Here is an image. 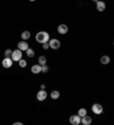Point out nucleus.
<instances>
[{
  "label": "nucleus",
  "mask_w": 114,
  "mask_h": 125,
  "mask_svg": "<svg viewBox=\"0 0 114 125\" xmlns=\"http://www.w3.org/2000/svg\"><path fill=\"white\" fill-rule=\"evenodd\" d=\"M14 125H22V123H19V122H16V123H14Z\"/></svg>",
  "instance_id": "nucleus-24"
},
{
  "label": "nucleus",
  "mask_w": 114,
  "mask_h": 125,
  "mask_svg": "<svg viewBox=\"0 0 114 125\" xmlns=\"http://www.w3.org/2000/svg\"><path fill=\"white\" fill-rule=\"evenodd\" d=\"M91 122H92V119H91L90 116H88V115H86V116H83V117H81V123L83 125H90Z\"/></svg>",
  "instance_id": "nucleus-12"
},
{
  "label": "nucleus",
  "mask_w": 114,
  "mask_h": 125,
  "mask_svg": "<svg viewBox=\"0 0 114 125\" xmlns=\"http://www.w3.org/2000/svg\"><path fill=\"white\" fill-rule=\"evenodd\" d=\"M22 51L21 49H15V51H13V54H11V60L14 61V62H18L21 59H22Z\"/></svg>",
  "instance_id": "nucleus-2"
},
{
  "label": "nucleus",
  "mask_w": 114,
  "mask_h": 125,
  "mask_svg": "<svg viewBox=\"0 0 114 125\" xmlns=\"http://www.w3.org/2000/svg\"><path fill=\"white\" fill-rule=\"evenodd\" d=\"M113 45H114V42H113Z\"/></svg>",
  "instance_id": "nucleus-27"
},
{
  "label": "nucleus",
  "mask_w": 114,
  "mask_h": 125,
  "mask_svg": "<svg viewBox=\"0 0 114 125\" xmlns=\"http://www.w3.org/2000/svg\"><path fill=\"white\" fill-rule=\"evenodd\" d=\"M30 1H31V2H33V1H35V0H30Z\"/></svg>",
  "instance_id": "nucleus-26"
},
{
  "label": "nucleus",
  "mask_w": 114,
  "mask_h": 125,
  "mask_svg": "<svg viewBox=\"0 0 114 125\" xmlns=\"http://www.w3.org/2000/svg\"><path fill=\"white\" fill-rule=\"evenodd\" d=\"M70 123L72 125H79L81 123V117H80L79 115H72L70 117Z\"/></svg>",
  "instance_id": "nucleus-7"
},
{
  "label": "nucleus",
  "mask_w": 114,
  "mask_h": 125,
  "mask_svg": "<svg viewBox=\"0 0 114 125\" xmlns=\"http://www.w3.org/2000/svg\"><path fill=\"white\" fill-rule=\"evenodd\" d=\"M49 47L53 49H58L61 47V42L57 39H49Z\"/></svg>",
  "instance_id": "nucleus-4"
},
{
  "label": "nucleus",
  "mask_w": 114,
  "mask_h": 125,
  "mask_svg": "<svg viewBox=\"0 0 114 125\" xmlns=\"http://www.w3.org/2000/svg\"><path fill=\"white\" fill-rule=\"evenodd\" d=\"M92 1H94V2H97V1H98V0H92Z\"/></svg>",
  "instance_id": "nucleus-25"
},
{
  "label": "nucleus",
  "mask_w": 114,
  "mask_h": 125,
  "mask_svg": "<svg viewBox=\"0 0 114 125\" xmlns=\"http://www.w3.org/2000/svg\"><path fill=\"white\" fill-rule=\"evenodd\" d=\"M11 54H13L11 49H6L5 51V57H11Z\"/></svg>",
  "instance_id": "nucleus-20"
},
{
  "label": "nucleus",
  "mask_w": 114,
  "mask_h": 125,
  "mask_svg": "<svg viewBox=\"0 0 114 125\" xmlns=\"http://www.w3.org/2000/svg\"><path fill=\"white\" fill-rule=\"evenodd\" d=\"M78 115H79L80 117H83L87 115V109L86 108H81V109L78 110Z\"/></svg>",
  "instance_id": "nucleus-17"
},
{
  "label": "nucleus",
  "mask_w": 114,
  "mask_h": 125,
  "mask_svg": "<svg viewBox=\"0 0 114 125\" xmlns=\"http://www.w3.org/2000/svg\"><path fill=\"white\" fill-rule=\"evenodd\" d=\"M45 88H46V85H45V84H42V85H41V90H45Z\"/></svg>",
  "instance_id": "nucleus-23"
},
{
  "label": "nucleus",
  "mask_w": 114,
  "mask_h": 125,
  "mask_svg": "<svg viewBox=\"0 0 114 125\" xmlns=\"http://www.w3.org/2000/svg\"><path fill=\"white\" fill-rule=\"evenodd\" d=\"M57 31H58L59 34H66L68 31V27L66 24H59L58 28H57Z\"/></svg>",
  "instance_id": "nucleus-8"
},
{
  "label": "nucleus",
  "mask_w": 114,
  "mask_h": 125,
  "mask_svg": "<svg viewBox=\"0 0 114 125\" xmlns=\"http://www.w3.org/2000/svg\"><path fill=\"white\" fill-rule=\"evenodd\" d=\"M42 47H43V49H48V48H49V42H43V44H42Z\"/></svg>",
  "instance_id": "nucleus-22"
},
{
  "label": "nucleus",
  "mask_w": 114,
  "mask_h": 125,
  "mask_svg": "<svg viewBox=\"0 0 114 125\" xmlns=\"http://www.w3.org/2000/svg\"><path fill=\"white\" fill-rule=\"evenodd\" d=\"M21 37H22L23 40H25V42H26L27 39H30L31 32H30V31H24V32H22V36H21Z\"/></svg>",
  "instance_id": "nucleus-16"
},
{
  "label": "nucleus",
  "mask_w": 114,
  "mask_h": 125,
  "mask_svg": "<svg viewBox=\"0 0 114 125\" xmlns=\"http://www.w3.org/2000/svg\"><path fill=\"white\" fill-rule=\"evenodd\" d=\"M61 96V93H59V91H51V93H50V98L53 99V100H57V99Z\"/></svg>",
  "instance_id": "nucleus-14"
},
{
  "label": "nucleus",
  "mask_w": 114,
  "mask_h": 125,
  "mask_svg": "<svg viewBox=\"0 0 114 125\" xmlns=\"http://www.w3.org/2000/svg\"><path fill=\"white\" fill-rule=\"evenodd\" d=\"M38 63H39L40 65H45L46 63H47V57H46L45 55H41V56H39Z\"/></svg>",
  "instance_id": "nucleus-15"
},
{
  "label": "nucleus",
  "mask_w": 114,
  "mask_h": 125,
  "mask_svg": "<svg viewBox=\"0 0 114 125\" xmlns=\"http://www.w3.org/2000/svg\"><path fill=\"white\" fill-rule=\"evenodd\" d=\"M105 8H106V5H105V2H104V1L98 0V1L96 2V9H97L98 11H104V10H105Z\"/></svg>",
  "instance_id": "nucleus-9"
},
{
  "label": "nucleus",
  "mask_w": 114,
  "mask_h": 125,
  "mask_svg": "<svg viewBox=\"0 0 114 125\" xmlns=\"http://www.w3.org/2000/svg\"><path fill=\"white\" fill-rule=\"evenodd\" d=\"M31 71H32V73H34V75H38V73H40L41 72V65L39 64H34L31 67Z\"/></svg>",
  "instance_id": "nucleus-11"
},
{
  "label": "nucleus",
  "mask_w": 114,
  "mask_h": 125,
  "mask_svg": "<svg viewBox=\"0 0 114 125\" xmlns=\"http://www.w3.org/2000/svg\"><path fill=\"white\" fill-rule=\"evenodd\" d=\"M18 64H19V67H21V68H25V67H26V64H27V62L25 60L21 59V60L18 61Z\"/></svg>",
  "instance_id": "nucleus-19"
},
{
  "label": "nucleus",
  "mask_w": 114,
  "mask_h": 125,
  "mask_svg": "<svg viewBox=\"0 0 114 125\" xmlns=\"http://www.w3.org/2000/svg\"><path fill=\"white\" fill-rule=\"evenodd\" d=\"M91 110H92V113L96 114V115H100V114H103V111H104L103 106L102 104H99V103H95V104H92Z\"/></svg>",
  "instance_id": "nucleus-3"
},
{
  "label": "nucleus",
  "mask_w": 114,
  "mask_h": 125,
  "mask_svg": "<svg viewBox=\"0 0 114 125\" xmlns=\"http://www.w3.org/2000/svg\"><path fill=\"white\" fill-rule=\"evenodd\" d=\"M48 70H49V68H48V65H47V64L41 65V72L46 73V72H48Z\"/></svg>",
  "instance_id": "nucleus-21"
},
{
  "label": "nucleus",
  "mask_w": 114,
  "mask_h": 125,
  "mask_svg": "<svg viewBox=\"0 0 114 125\" xmlns=\"http://www.w3.org/2000/svg\"><path fill=\"white\" fill-rule=\"evenodd\" d=\"M13 63H14V61L11 60V57H5L4 60H2V62H1V64H2V67L6 69L10 68L11 65H13Z\"/></svg>",
  "instance_id": "nucleus-6"
},
{
  "label": "nucleus",
  "mask_w": 114,
  "mask_h": 125,
  "mask_svg": "<svg viewBox=\"0 0 114 125\" xmlns=\"http://www.w3.org/2000/svg\"><path fill=\"white\" fill-rule=\"evenodd\" d=\"M26 55L29 57H33L34 56V51L32 48H27L26 49Z\"/></svg>",
  "instance_id": "nucleus-18"
},
{
  "label": "nucleus",
  "mask_w": 114,
  "mask_h": 125,
  "mask_svg": "<svg viewBox=\"0 0 114 125\" xmlns=\"http://www.w3.org/2000/svg\"><path fill=\"white\" fill-rule=\"evenodd\" d=\"M17 48L18 49H21V51H25L26 52V49L29 48V44H27L25 40H23V42H19L18 44H17Z\"/></svg>",
  "instance_id": "nucleus-10"
},
{
  "label": "nucleus",
  "mask_w": 114,
  "mask_h": 125,
  "mask_svg": "<svg viewBox=\"0 0 114 125\" xmlns=\"http://www.w3.org/2000/svg\"><path fill=\"white\" fill-rule=\"evenodd\" d=\"M110 61H111V57L108 56V55H103L102 57H100V63L104 65H106L110 63Z\"/></svg>",
  "instance_id": "nucleus-13"
},
{
  "label": "nucleus",
  "mask_w": 114,
  "mask_h": 125,
  "mask_svg": "<svg viewBox=\"0 0 114 125\" xmlns=\"http://www.w3.org/2000/svg\"><path fill=\"white\" fill-rule=\"evenodd\" d=\"M48 94H47V92L45 90H40V91L37 93V100L38 101H45L46 99H47Z\"/></svg>",
  "instance_id": "nucleus-5"
},
{
  "label": "nucleus",
  "mask_w": 114,
  "mask_h": 125,
  "mask_svg": "<svg viewBox=\"0 0 114 125\" xmlns=\"http://www.w3.org/2000/svg\"><path fill=\"white\" fill-rule=\"evenodd\" d=\"M49 39H50L49 33L46 32V31H39L38 33L35 34V40H37L39 44H43V42H49Z\"/></svg>",
  "instance_id": "nucleus-1"
}]
</instances>
